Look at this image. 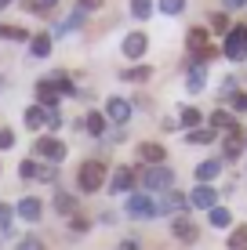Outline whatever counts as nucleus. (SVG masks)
Listing matches in <instances>:
<instances>
[{"label":"nucleus","mask_w":247,"mask_h":250,"mask_svg":"<svg viewBox=\"0 0 247 250\" xmlns=\"http://www.w3.org/2000/svg\"><path fill=\"white\" fill-rule=\"evenodd\" d=\"M225 58H229V62H244V58H247V33L244 29H229V37H225Z\"/></svg>","instance_id":"nucleus-4"},{"label":"nucleus","mask_w":247,"mask_h":250,"mask_svg":"<svg viewBox=\"0 0 247 250\" xmlns=\"http://www.w3.org/2000/svg\"><path fill=\"white\" fill-rule=\"evenodd\" d=\"M116 250H138V243H135V239H124V243L116 247Z\"/></svg>","instance_id":"nucleus-40"},{"label":"nucleus","mask_w":247,"mask_h":250,"mask_svg":"<svg viewBox=\"0 0 247 250\" xmlns=\"http://www.w3.org/2000/svg\"><path fill=\"white\" fill-rule=\"evenodd\" d=\"M76 182H80V192H98L102 182H106V163L102 160H88L80 167V174H76Z\"/></svg>","instance_id":"nucleus-1"},{"label":"nucleus","mask_w":247,"mask_h":250,"mask_svg":"<svg viewBox=\"0 0 247 250\" xmlns=\"http://www.w3.org/2000/svg\"><path fill=\"white\" fill-rule=\"evenodd\" d=\"M37 98H40V105H44V109H55V102H58V87L51 83V76L37 83Z\"/></svg>","instance_id":"nucleus-9"},{"label":"nucleus","mask_w":247,"mask_h":250,"mask_svg":"<svg viewBox=\"0 0 247 250\" xmlns=\"http://www.w3.org/2000/svg\"><path fill=\"white\" fill-rule=\"evenodd\" d=\"M131 185H135V170L131 167H120L113 174V182H109V192H127Z\"/></svg>","instance_id":"nucleus-12"},{"label":"nucleus","mask_w":247,"mask_h":250,"mask_svg":"<svg viewBox=\"0 0 247 250\" xmlns=\"http://www.w3.org/2000/svg\"><path fill=\"white\" fill-rule=\"evenodd\" d=\"M37 178L40 182H55V167L51 163H37Z\"/></svg>","instance_id":"nucleus-35"},{"label":"nucleus","mask_w":247,"mask_h":250,"mask_svg":"<svg viewBox=\"0 0 247 250\" xmlns=\"http://www.w3.org/2000/svg\"><path fill=\"white\" fill-rule=\"evenodd\" d=\"M197 124H200L197 109H182V127H193V131H197Z\"/></svg>","instance_id":"nucleus-31"},{"label":"nucleus","mask_w":247,"mask_h":250,"mask_svg":"<svg viewBox=\"0 0 247 250\" xmlns=\"http://www.w3.org/2000/svg\"><path fill=\"white\" fill-rule=\"evenodd\" d=\"M218 170H222V160H203L200 167H197V178H200L203 185H207L211 178H218Z\"/></svg>","instance_id":"nucleus-16"},{"label":"nucleus","mask_w":247,"mask_h":250,"mask_svg":"<svg viewBox=\"0 0 247 250\" xmlns=\"http://www.w3.org/2000/svg\"><path fill=\"white\" fill-rule=\"evenodd\" d=\"M207 218H211V225H215V229H229L233 214H229V210H222V207H211V210H207Z\"/></svg>","instance_id":"nucleus-19"},{"label":"nucleus","mask_w":247,"mask_h":250,"mask_svg":"<svg viewBox=\"0 0 247 250\" xmlns=\"http://www.w3.org/2000/svg\"><path fill=\"white\" fill-rule=\"evenodd\" d=\"M7 87V76H0V91H4Z\"/></svg>","instance_id":"nucleus-44"},{"label":"nucleus","mask_w":247,"mask_h":250,"mask_svg":"<svg viewBox=\"0 0 247 250\" xmlns=\"http://www.w3.org/2000/svg\"><path fill=\"white\" fill-rule=\"evenodd\" d=\"M171 229H175V236L182 239V243H193V239H197V225H193L189 218H175Z\"/></svg>","instance_id":"nucleus-13"},{"label":"nucleus","mask_w":247,"mask_h":250,"mask_svg":"<svg viewBox=\"0 0 247 250\" xmlns=\"http://www.w3.org/2000/svg\"><path fill=\"white\" fill-rule=\"evenodd\" d=\"M51 4H58V0H37V7L44 11V7H51Z\"/></svg>","instance_id":"nucleus-42"},{"label":"nucleus","mask_w":247,"mask_h":250,"mask_svg":"<svg viewBox=\"0 0 247 250\" xmlns=\"http://www.w3.org/2000/svg\"><path fill=\"white\" fill-rule=\"evenodd\" d=\"M211 29L215 33H229V15H211Z\"/></svg>","instance_id":"nucleus-32"},{"label":"nucleus","mask_w":247,"mask_h":250,"mask_svg":"<svg viewBox=\"0 0 247 250\" xmlns=\"http://www.w3.org/2000/svg\"><path fill=\"white\" fill-rule=\"evenodd\" d=\"M11 221H15V207L0 203V232H11Z\"/></svg>","instance_id":"nucleus-26"},{"label":"nucleus","mask_w":247,"mask_h":250,"mask_svg":"<svg viewBox=\"0 0 247 250\" xmlns=\"http://www.w3.org/2000/svg\"><path fill=\"white\" fill-rule=\"evenodd\" d=\"M7 4H11V0H0V7H7Z\"/></svg>","instance_id":"nucleus-45"},{"label":"nucleus","mask_w":247,"mask_h":250,"mask_svg":"<svg viewBox=\"0 0 247 250\" xmlns=\"http://www.w3.org/2000/svg\"><path fill=\"white\" fill-rule=\"evenodd\" d=\"M247 0H225V7H244Z\"/></svg>","instance_id":"nucleus-43"},{"label":"nucleus","mask_w":247,"mask_h":250,"mask_svg":"<svg viewBox=\"0 0 247 250\" xmlns=\"http://www.w3.org/2000/svg\"><path fill=\"white\" fill-rule=\"evenodd\" d=\"M229 247H233V250H247V225L236 229L233 236H229Z\"/></svg>","instance_id":"nucleus-27"},{"label":"nucleus","mask_w":247,"mask_h":250,"mask_svg":"<svg viewBox=\"0 0 247 250\" xmlns=\"http://www.w3.org/2000/svg\"><path fill=\"white\" fill-rule=\"evenodd\" d=\"M47 127L55 131V127H62V116H58V109H47Z\"/></svg>","instance_id":"nucleus-38"},{"label":"nucleus","mask_w":247,"mask_h":250,"mask_svg":"<svg viewBox=\"0 0 247 250\" xmlns=\"http://www.w3.org/2000/svg\"><path fill=\"white\" fill-rule=\"evenodd\" d=\"M149 76H153V69H149V65H135V69H127V73H124V80L142 83V80H149Z\"/></svg>","instance_id":"nucleus-21"},{"label":"nucleus","mask_w":247,"mask_h":250,"mask_svg":"<svg viewBox=\"0 0 247 250\" xmlns=\"http://www.w3.org/2000/svg\"><path fill=\"white\" fill-rule=\"evenodd\" d=\"M138 156L146 160V163H153V167H157V163H164L167 152H164V145H157V142H142V145H138Z\"/></svg>","instance_id":"nucleus-10"},{"label":"nucleus","mask_w":247,"mask_h":250,"mask_svg":"<svg viewBox=\"0 0 247 250\" xmlns=\"http://www.w3.org/2000/svg\"><path fill=\"white\" fill-rule=\"evenodd\" d=\"M19 250H44V243H40L37 236H22L19 239Z\"/></svg>","instance_id":"nucleus-34"},{"label":"nucleus","mask_w":247,"mask_h":250,"mask_svg":"<svg viewBox=\"0 0 247 250\" xmlns=\"http://www.w3.org/2000/svg\"><path fill=\"white\" fill-rule=\"evenodd\" d=\"M106 116L113 120V124H127V120H131V102L109 98V102H106Z\"/></svg>","instance_id":"nucleus-6"},{"label":"nucleus","mask_w":247,"mask_h":250,"mask_svg":"<svg viewBox=\"0 0 247 250\" xmlns=\"http://www.w3.org/2000/svg\"><path fill=\"white\" fill-rule=\"evenodd\" d=\"M40 210H44V207H40V200H33V196H25V200L15 207V214L25 218V221H40Z\"/></svg>","instance_id":"nucleus-11"},{"label":"nucleus","mask_w":247,"mask_h":250,"mask_svg":"<svg viewBox=\"0 0 247 250\" xmlns=\"http://www.w3.org/2000/svg\"><path fill=\"white\" fill-rule=\"evenodd\" d=\"M55 207H58V214H73L76 210V200L69 192H55Z\"/></svg>","instance_id":"nucleus-20"},{"label":"nucleus","mask_w":247,"mask_h":250,"mask_svg":"<svg viewBox=\"0 0 247 250\" xmlns=\"http://www.w3.org/2000/svg\"><path fill=\"white\" fill-rule=\"evenodd\" d=\"M189 91H203V65H189Z\"/></svg>","instance_id":"nucleus-23"},{"label":"nucleus","mask_w":247,"mask_h":250,"mask_svg":"<svg viewBox=\"0 0 247 250\" xmlns=\"http://www.w3.org/2000/svg\"><path fill=\"white\" fill-rule=\"evenodd\" d=\"M244 131H233V134H229L225 138V160H236V156H240V149H244V138H240Z\"/></svg>","instance_id":"nucleus-18"},{"label":"nucleus","mask_w":247,"mask_h":250,"mask_svg":"<svg viewBox=\"0 0 247 250\" xmlns=\"http://www.w3.org/2000/svg\"><path fill=\"white\" fill-rule=\"evenodd\" d=\"M211 138H215V131H189V142L193 145H207Z\"/></svg>","instance_id":"nucleus-33"},{"label":"nucleus","mask_w":247,"mask_h":250,"mask_svg":"<svg viewBox=\"0 0 247 250\" xmlns=\"http://www.w3.org/2000/svg\"><path fill=\"white\" fill-rule=\"evenodd\" d=\"M11 145H15V134L4 127V131H0V149H11Z\"/></svg>","instance_id":"nucleus-37"},{"label":"nucleus","mask_w":247,"mask_h":250,"mask_svg":"<svg viewBox=\"0 0 247 250\" xmlns=\"http://www.w3.org/2000/svg\"><path fill=\"white\" fill-rule=\"evenodd\" d=\"M189 203L200 207V210H211V207L218 203V192L211 185H197V188H193V196H189Z\"/></svg>","instance_id":"nucleus-7"},{"label":"nucleus","mask_w":247,"mask_h":250,"mask_svg":"<svg viewBox=\"0 0 247 250\" xmlns=\"http://www.w3.org/2000/svg\"><path fill=\"white\" fill-rule=\"evenodd\" d=\"M51 83L58 87V94H69L73 91V83H69V76H66V73H51Z\"/></svg>","instance_id":"nucleus-29"},{"label":"nucleus","mask_w":247,"mask_h":250,"mask_svg":"<svg viewBox=\"0 0 247 250\" xmlns=\"http://www.w3.org/2000/svg\"><path fill=\"white\" fill-rule=\"evenodd\" d=\"M233 109L236 113H247V94H233Z\"/></svg>","instance_id":"nucleus-39"},{"label":"nucleus","mask_w":247,"mask_h":250,"mask_svg":"<svg viewBox=\"0 0 247 250\" xmlns=\"http://www.w3.org/2000/svg\"><path fill=\"white\" fill-rule=\"evenodd\" d=\"M178 210H185V196H182V192H164L160 214H178Z\"/></svg>","instance_id":"nucleus-14"},{"label":"nucleus","mask_w":247,"mask_h":250,"mask_svg":"<svg viewBox=\"0 0 247 250\" xmlns=\"http://www.w3.org/2000/svg\"><path fill=\"white\" fill-rule=\"evenodd\" d=\"M33 152H37V156H44V160H51V163L66 160V145L58 142V138H37V145H33Z\"/></svg>","instance_id":"nucleus-5"},{"label":"nucleus","mask_w":247,"mask_h":250,"mask_svg":"<svg viewBox=\"0 0 247 250\" xmlns=\"http://www.w3.org/2000/svg\"><path fill=\"white\" fill-rule=\"evenodd\" d=\"M131 15L135 19H149L153 15V0H131Z\"/></svg>","instance_id":"nucleus-24"},{"label":"nucleus","mask_w":247,"mask_h":250,"mask_svg":"<svg viewBox=\"0 0 247 250\" xmlns=\"http://www.w3.org/2000/svg\"><path fill=\"white\" fill-rule=\"evenodd\" d=\"M0 40H25V29H19V25H0Z\"/></svg>","instance_id":"nucleus-28"},{"label":"nucleus","mask_w":247,"mask_h":250,"mask_svg":"<svg viewBox=\"0 0 247 250\" xmlns=\"http://www.w3.org/2000/svg\"><path fill=\"white\" fill-rule=\"evenodd\" d=\"M171 182H175V174H171V167H164V163H157V167H149L146 174H142V185H146V192H171Z\"/></svg>","instance_id":"nucleus-2"},{"label":"nucleus","mask_w":247,"mask_h":250,"mask_svg":"<svg viewBox=\"0 0 247 250\" xmlns=\"http://www.w3.org/2000/svg\"><path fill=\"white\" fill-rule=\"evenodd\" d=\"M33 55L37 58H47V51H51V37H33Z\"/></svg>","instance_id":"nucleus-25"},{"label":"nucleus","mask_w":247,"mask_h":250,"mask_svg":"<svg viewBox=\"0 0 247 250\" xmlns=\"http://www.w3.org/2000/svg\"><path fill=\"white\" fill-rule=\"evenodd\" d=\"M127 214H131V218H157V214H160V203L153 200L149 192H135L131 200H127Z\"/></svg>","instance_id":"nucleus-3"},{"label":"nucleus","mask_w":247,"mask_h":250,"mask_svg":"<svg viewBox=\"0 0 247 250\" xmlns=\"http://www.w3.org/2000/svg\"><path fill=\"white\" fill-rule=\"evenodd\" d=\"M25 127H33V131H37V127H47V109L44 105H29L25 109Z\"/></svg>","instance_id":"nucleus-15"},{"label":"nucleus","mask_w":247,"mask_h":250,"mask_svg":"<svg viewBox=\"0 0 247 250\" xmlns=\"http://www.w3.org/2000/svg\"><path fill=\"white\" fill-rule=\"evenodd\" d=\"M91 7H98V0H80V11H91Z\"/></svg>","instance_id":"nucleus-41"},{"label":"nucleus","mask_w":247,"mask_h":250,"mask_svg":"<svg viewBox=\"0 0 247 250\" xmlns=\"http://www.w3.org/2000/svg\"><path fill=\"white\" fill-rule=\"evenodd\" d=\"M244 33H247V29H244Z\"/></svg>","instance_id":"nucleus-46"},{"label":"nucleus","mask_w":247,"mask_h":250,"mask_svg":"<svg viewBox=\"0 0 247 250\" xmlns=\"http://www.w3.org/2000/svg\"><path fill=\"white\" fill-rule=\"evenodd\" d=\"M88 131L91 134H106V116H102V113H88Z\"/></svg>","instance_id":"nucleus-22"},{"label":"nucleus","mask_w":247,"mask_h":250,"mask_svg":"<svg viewBox=\"0 0 247 250\" xmlns=\"http://www.w3.org/2000/svg\"><path fill=\"white\" fill-rule=\"evenodd\" d=\"M146 47H149V40L142 37V33H127V37H124V55L127 58H142Z\"/></svg>","instance_id":"nucleus-8"},{"label":"nucleus","mask_w":247,"mask_h":250,"mask_svg":"<svg viewBox=\"0 0 247 250\" xmlns=\"http://www.w3.org/2000/svg\"><path fill=\"white\" fill-rule=\"evenodd\" d=\"M182 7H185V0H160V11L164 15H178Z\"/></svg>","instance_id":"nucleus-30"},{"label":"nucleus","mask_w":247,"mask_h":250,"mask_svg":"<svg viewBox=\"0 0 247 250\" xmlns=\"http://www.w3.org/2000/svg\"><path fill=\"white\" fill-rule=\"evenodd\" d=\"M215 127H222V131H229V134L240 131V124H236L229 113H211V131H215Z\"/></svg>","instance_id":"nucleus-17"},{"label":"nucleus","mask_w":247,"mask_h":250,"mask_svg":"<svg viewBox=\"0 0 247 250\" xmlns=\"http://www.w3.org/2000/svg\"><path fill=\"white\" fill-rule=\"evenodd\" d=\"M19 174L25 178V182H29V178H37V160H25L22 167H19Z\"/></svg>","instance_id":"nucleus-36"}]
</instances>
